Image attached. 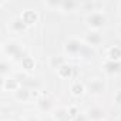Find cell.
<instances>
[{
  "label": "cell",
  "mask_w": 121,
  "mask_h": 121,
  "mask_svg": "<svg viewBox=\"0 0 121 121\" xmlns=\"http://www.w3.org/2000/svg\"><path fill=\"white\" fill-rule=\"evenodd\" d=\"M3 53L7 57H10L13 60H19V61H22L23 58L27 57L24 50H23V47L17 41H14V40H9V41H6L3 44Z\"/></svg>",
  "instance_id": "1"
},
{
  "label": "cell",
  "mask_w": 121,
  "mask_h": 121,
  "mask_svg": "<svg viewBox=\"0 0 121 121\" xmlns=\"http://www.w3.org/2000/svg\"><path fill=\"white\" fill-rule=\"evenodd\" d=\"M86 24L88 26L90 30L98 31L100 29H103V27L107 24V17H105V14L101 13V12H94V13H90V14L86 17Z\"/></svg>",
  "instance_id": "2"
},
{
  "label": "cell",
  "mask_w": 121,
  "mask_h": 121,
  "mask_svg": "<svg viewBox=\"0 0 121 121\" xmlns=\"http://www.w3.org/2000/svg\"><path fill=\"white\" fill-rule=\"evenodd\" d=\"M83 46L84 43H81L80 40L77 39H70L66 44H64V53L70 57H76V56H80L81 50H83Z\"/></svg>",
  "instance_id": "3"
},
{
  "label": "cell",
  "mask_w": 121,
  "mask_h": 121,
  "mask_svg": "<svg viewBox=\"0 0 121 121\" xmlns=\"http://www.w3.org/2000/svg\"><path fill=\"white\" fill-rule=\"evenodd\" d=\"M87 91L91 95H101L105 91V83L103 78H91L87 84Z\"/></svg>",
  "instance_id": "4"
},
{
  "label": "cell",
  "mask_w": 121,
  "mask_h": 121,
  "mask_svg": "<svg viewBox=\"0 0 121 121\" xmlns=\"http://www.w3.org/2000/svg\"><path fill=\"white\" fill-rule=\"evenodd\" d=\"M84 40H86V44H87V46H90V47H97V46H100V44L103 43V36H101L100 31H93V30H90V31L86 34Z\"/></svg>",
  "instance_id": "5"
},
{
  "label": "cell",
  "mask_w": 121,
  "mask_h": 121,
  "mask_svg": "<svg viewBox=\"0 0 121 121\" xmlns=\"http://www.w3.org/2000/svg\"><path fill=\"white\" fill-rule=\"evenodd\" d=\"M20 87H22L20 81H17L14 77H4L3 78V86H2L3 91H6V93H12V91L16 93Z\"/></svg>",
  "instance_id": "6"
},
{
  "label": "cell",
  "mask_w": 121,
  "mask_h": 121,
  "mask_svg": "<svg viewBox=\"0 0 121 121\" xmlns=\"http://www.w3.org/2000/svg\"><path fill=\"white\" fill-rule=\"evenodd\" d=\"M86 115L88 117L90 121H103L105 117V111L101 107H91L87 110Z\"/></svg>",
  "instance_id": "7"
},
{
  "label": "cell",
  "mask_w": 121,
  "mask_h": 121,
  "mask_svg": "<svg viewBox=\"0 0 121 121\" xmlns=\"http://www.w3.org/2000/svg\"><path fill=\"white\" fill-rule=\"evenodd\" d=\"M104 71L108 76H114L121 73V61H111V60H107L104 63Z\"/></svg>",
  "instance_id": "8"
},
{
  "label": "cell",
  "mask_w": 121,
  "mask_h": 121,
  "mask_svg": "<svg viewBox=\"0 0 121 121\" xmlns=\"http://www.w3.org/2000/svg\"><path fill=\"white\" fill-rule=\"evenodd\" d=\"M20 17L23 19V22H24L29 27L33 26V24H36L37 20H39V14H37V12H34V10H24Z\"/></svg>",
  "instance_id": "9"
},
{
  "label": "cell",
  "mask_w": 121,
  "mask_h": 121,
  "mask_svg": "<svg viewBox=\"0 0 121 121\" xmlns=\"http://www.w3.org/2000/svg\"><path fill=\"white\" fill-rule=\"evenodd\" d=\"M14 97H16V100H19L20 103H27L29 100H31L33 93H31L30 88H26V87L22 86V87L14 93Z\"/></svg>",
  "instance_id": "10"
},
{
  "label": "cell",
  "mask_w": 121,
  "mask_h": 121,
  "mask_svg": "<svg viewBox=\"0 0 121 121\" xmlns=\"http://www.w3.org/2000/svg\"><path fill=\"white\" fill-rule=\"evenodd\" d=\"M10 29L14 31V33H24L27 29H29V26L23 22V19L19 16V17H16V19H13L12 20V23H10Z\"/></svg>",
  "instance_id": "11"
},
{
  "label": "cell",
  "mask_w": 121,
  "mask_h": 121,
  "mask_svg": "<svg viewBox=\"0 0 121 121\" xmlns=\"http://www.w3.org/2000/svg\"><path fill=\"white\" fill-rule=\"evenodd\" d=\"M81 3L74 2V0H61V6H60V10L61 12H76L77 9H80Z\"/></svg>",
  "instance_id": "12"
},
{
  "label": "cell",
  "mask_w": 121,
  "mask_h": 121,
  "mask_svg": "<svg viewBox=\"0 0 121 121\" xmlns=\"http://www.w3.org/2000/svg\"><path fill=\"white\" fill-rule=\"evenodd\" d=\"M37 107H39L43 112H48V111H51V108H53V100H51L50 97L43 95V97H40V98L37 100Z\"/></svg>",
  "instance_id": "13"
},
{
  "label": "cell",
  "mask_w": 121,
  "mask_h": 121,
  "mask_svg": "<svg viewBox=\"0 0 121 121\" xmlns=\"http://www.w3.org/2000/svg\"><path fill=\"white\" fill-rule=\"evenodd\" d=\"M107 57L111 61H121V47L120 46H111L107 51Z\"/></svg>",
  "instance_id": "14"
},
{
  "label": "cell",
  "mask_w": 121,
  "mask_h": 121,
  "mask_svg": "<svg viewBox=\"0 0 121 121\" xmlns=\"http://www.w3.org/2000/svg\"><path fill=\"white\" fill-rule=\"evenodd\" d=\"M70 91H71V94H73L74 97H80V95H83V94L86 93V87H84V84H81L80 81H74V83L71 84V87H70Z\"/></svg>",
  "instance_id": "15"
},
{
  "label": "cell",
  "mask_w": 121,
  "mask_h": 121,
  "mask_svg": "<svg viewBox=\"0 0 121 121\" xmlns=\"http://www.w3.org/2000/svg\"><path fill=\"white\" fill-rule=\"evenodd\" d=\"M57 74H58V77L60 78H70L71 77V74H73V67L70 66V64H64V66H61L58 70H57Z\"/></svg>",
  "instance_id": "16"
},
{
  "label": "cell",
  "mask_w": 121,
  "mask_h": 121,
  "mask_svg": "<svg viewBox=\"0 0 121 121\" xmlns=\"http://www.w3.org/2000/svg\"><path fill=\"white\" fill-rule=\"evenodd\" d=\"M54 120H56V121H70L71 117H70V114H69V110H66V108L57 110L56 114H54Z\"/></svg>",
  "instance_id": "17"
},
{
  "label": "cell",
  "mask_w": 121,
  "mask_h": 121,
  "mask_svg": "<svg viewBox=\"0 0 121 121\" xmlns=\"http://www.w3.org/2000/svg\"><path fill=\"white\" fill-rule=\"evenodd\" d=\"M12 71V64L9 60L3 58L2 60V63H0V74H2V77H9V73Z\"/></svg>",
  "instance_id": "18"
},
{
  "label": "cell",
  "mask_w": 121,
  "mask_h": 121,
  "mask_svg": "<svg viewBox=\"0 0 121 121\" xmlns=\"http://www.w3.org/2000/svg\"><path fill=\"white\" fill-rule=\"evenodd\" d=\"M64 64H67V61H66V58L61 57V56H58V57H51V60H50V66H51L53 69H56V70H58L60 67L64 66Z\"/></svg>",
  "instance_id": "19"
},
{
  "label": "cell",
  "mask_w": 121,
  "mask_h": 121,
  "mask_svg": "<svg viewBox=\"0 0 121 121\" xmlns=\"http://www.w3.org/2000/svg\"><path fill=\"white\" fill-rule=\"evenodd\" d=\"M22 66H23V69L24 70H27V71H33L34 70V67H36V63H34V60L31 58V57H26V58H23L22 60Z\"/></svg>",
  "instance_id": "20"
},
{
  "label": "cell",
  "mask_w": 121,
  "mask_h": 121,
  "mask_svg": "<svg viewBox=\"0 0 121 121\" xmlns=\"http://www.w3.org/2000/svg\"><path fill=\"white\" fill-rule=\"evenodd\" d=\"M94 54H95V53H94V48L90 47V46H87V44H84V46H83V50H81V53H80V57H83V58H86V60H90V58H93Z\"/></svg>",
  "instance_id": "21"
},
{
  "label": "cell",
  "mask_w": 121,
  "mask_h": 121,
  "mask_svg": "<svg viewBox=\"0 0 121 121\" xmlns=\"http://www.w3.org/2000/svg\"><path fill=\"white\" fill-rule=\"evenodd\" d=\"M80 9H83V10H86V12H97V10H94L95 9V3H93V2H86V3H81V6H80Z\"/></svg>",
  "instance_id": "22"
},
{
  "label": "cell",
  "mask_w": 121,
  "mask_h": 121,
  "mask_svg": "<svg viewBox=\"0 0 121 121\" xmlns=\"http://www.w3.org/2000/svg\"><path fill=\"white\" fill-rule=\"evenodd\" d=\"M46 7H50V9H58L60 10V6H61V0H58V2H44L43 3Z\"/></svg>",
  "instance_id": "23"
},
{
  "label": "cell",
  "mask_w": 121,
  "mask_h": 121,
  "mask_svg": "<svg viewBox=\"0 0 121 121\" xmlns=\"http://www.w3.org/2000/svg\"><path fill=\"white\" fill-rule=\"evenodd\" d=\"M114 103H115L118 107H121V90L115 93V95H114Z\"/></svg>",
  "instance_id": "24"
},
{
  "label": "cell",
  "mask_w": 121,
  "mask_h": 121,
  "mask_svg": "<svg viewBox=\"0 0 121 121\" xmlns=\"http://www.w3.org/2000/svg\"><path fill=\"white\" fill-rule=\"evenodd\" d=\"M73 121H90V120H88V117H87L86 114H81V112H80V114L73 120Z\"/></svg>",
  "instance_id": "25"
},
{
  "label": "cell",
  "mask_w": 121,
  "mask_h": 121,
  "mask_svg": "<svg viewBox=\"0 0 121 121\" xmlns=\"http://www.w3.org/2000/svg\"><path fill=\"white\" fill-rule=\"evenodd\" d=\"M43 121H56V120H54V118H51V117H46Z\"/></svg>",
  "instance_id": "26"
},
{
  "label": "cell",
  "mask_w": 121,
  "mask_h": 121,
  "mask_svg": "<svg viewBox=\"0 0 121 121\" xmlns=\"http://www.w3.org/2000/svg\"><path fill=\"white\" fill-rule=\"evenodd\" d=\"M26 121H40V120H37V118H34V117H30V118H27Z\"/></svg>",
  "instance_id": "27"
},
{
  "label": "cell",
  "mask_w": 121,
  "mask_h": 121,
  "mask_svg": "<svg viewBox=\"0 0 121 121\" xmlns=\"http://www.w3.org/2000/svg\"><path fill=\"white\" fill-rule=\"evenodd\" d=\"M117 31H118V36H120V39H121V24L118 26V30H117Z\"/></svg>",
  "instance_id": "28"
},
{
  "label": "cell",
  "mask_w": 121,
  "mask_h": 121,
  "mask_svg": "<svg viewBox=\"0 0 121 121\" xmlns=\"http://www.w3.org/2000/svg\"><path fill=\"white\" fill-rule=\"evenodd\" d=\"M118 14H120V16H121V2H120V3H118Z\"/></svg>",
  "instance_id": "29"
},
{
  "label": "cell",
  "mask_w": 121,
  "mask_h": 121,
  "mask_svg": "<svg viewBox=\"0 0 121 121\" xmlns=\"http://www.w3.org/2000/svg\"><path fill=\"white\" fill-rule=\"evenodd\" d=\"M2 121H12V120H2Z\"/></svg>",
  "instance_id": "30"
},
{
  "label": "cell",
  "mask_w": 121,
  "mask_h": 121,
  "mask_svg": "<svg viewBox=\"0 0 121 121\" xmlns=\"http://www.w3.org/2000/svg\"><path fill=\"white\" fill-rule=\"evenodd\" d=\"M120 121H121V115H120Z\"/></svg>",
  "instance_id": "31"
}]
</instances>
